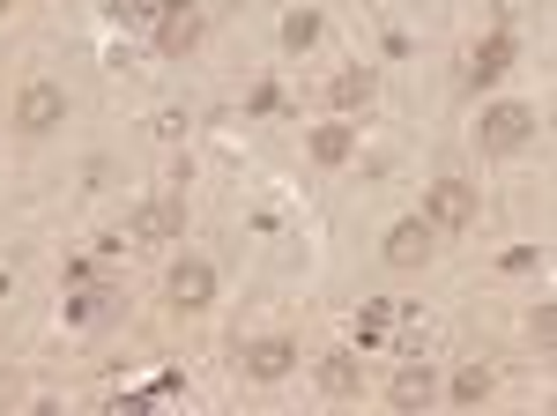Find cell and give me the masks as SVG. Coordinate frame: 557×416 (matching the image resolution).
I'll use <instances>...</instances> for the list:
<instances>
[{
  "label": "cell",
  "mask_w": 557,
  "mask_h": 416,
  "mask_svg": "<svg viewBox=\"0 0 557 416\" xmlns=\"http://www.w3.org/2000/svg\"><path fill=\"white\" fill-rule=\"evenodd\" d=\"M424 223L438 231V238H461V231L475 223V186L469 179H438V186L424 194Z\"/></svg>",
  "instance_id": "1"
},
{
  "label": "cell",
  "mask_w": 557,
  "mask_h": 416,
  "mask_svg": "<svg viewBox=\"0 0 557 416\" xmlns=\"http://www.w3.org/2000/svg\"><path fill=\"white\" fill-rule=\"evenodd\" d=\"M475 134H483L491 157H513V149L535 142V105H491V112L475 120Z\"/></svg>",
  "instance_id": "2"
},
{
  "label": "cell",
  "mask_w": 557,
  "mask_h": 416,
  "mask_svg": "<svg viewBox=\"0 0 557 416\" xmlns=\"http://www.w3.org/2000/svg\"><path fill=\"white\" fill-rule=\"evenodd\" d=\"M201 38H209V15H201L194 0H172V8L157 15V52H164V60H186Z\"/></svg>",
  "instance_id": "3"
},
{
  "label": "cell",
  "mask_w": 557,
  "mask_h": 416,
  "mask_svg": "<svg viewBox=\"0 0 557 416\" xmlns=\"http://www.w3.org/2000/svg\"><path fill=\"white\" fill-rule=\"evenodd\" d=\"M60 120H67L60 83H23V89H15V134H52Z\"/></svg>",
  "instance_id": "4"
},
{
  "label": "cell",
  "mask_w": 557,
  "mask_h": 416,
  "mask_svg": "<svg viewBox=\"0 0 557 416\" xmlns=\"http://www.w3.org/2000/svg\"><path fill=\"white\" fill-rule=\"evenodd\" d=\"M238 365H246V379L275 387V379H290V372H298V350H290L283 334H260V342H246V350H238Z\"/></svg>",
  "instance_id": "5"
},
{
  "label": "cell",
  "mask_w": 557,
  "mask_h": 416,
  "mask_svg": "<svg viewBox=\"0 0 557 416\" xmlns=\"http://www.w3.org/2000/svg\"><path fill=\"white\" fill-rule=\"evenodd\" d=\"M431 253H438V231H431L424 216H409V223L386 231V268H424Z\"/></svg>",
  "instance_id": "6"
},
{
  "label": "cell",
  "mask_w": 557,
  "mask_h": 416,
  "mask_svg": "<svg viewBox=\"0 0 557 416\" xmlns=\"http://www.w3.org/2000/svg\"><path fill=\"white\" fill-rule=\"evenodd\" d=\"M178 231H186V201H178V194L149 201V208H141V216L127 223V238H134V246H157V238H178Z\"/></svg>",
  "instance_id": "7"
},
{
  "label": "cell",
  "mask_w": 557,
  "mask_h": 416,
  "mask_svg": "<svg viewBox=\"0 0 557 416\" xmlns=\"http://www.w3.org/2000/svg\"><path fill=\"white\" fill-rule=\"evenodd\" d=\"M164 291H172V305H178V313H201V305L215 297V268H209V260H178Z\"/></svg>",
  "instance_id": "8"
},
{
  "label": "cell",
  "mask_w": 557,
  "mask_h": 416,
  "mask_svg": "<svg viewBox=\"0 0 557 416\" xmlns=\"http://www.w3.org/2000/svg\"><path fill=\"white\" fill-rule=\"evenodd\" d=\"M386 402H394V409H431V402H438V372H431V365H401V372L386 379Z\"/></svg>",
  "instance_id": "9"
},
{
  "label": "cell",
  "mask_w": 557,
  "mask_h": 416,
  "mask_svg": "<svg viewBox=\"0 0 557 416\" xmlns=\"http://www.w3.org/2000/svg\"><path fill=\"white\" fill-rule=\"evenodd\" d=\"M513 52H520L513 30H491V38H483V45L469 52V83H475V89H483V83H498V75L513 68Z\"/></svg>",
  "instance_id": "10"
},
{
  "label": "cell",
  "mask_w": 557,
  "mask_h": 416,
  "mask_svg": "<svg viewBox=\"0 0 557 416\" xmlns=\"http://www.w3.org/2000/svg\"><path fill=\"white\" fill-rule=\"evenodd\" d=\"M112 313H120V291H112V283H83V291L67 297V320H75V328H97V320H112Z\"/></svg>",
  "instance_id": "11"
},
{
  "label": "cell",
  "mask_w": 557,
  "mask_h": 416,
  "mask_svg": "<svg viewBox=\"0 0 557 416\" xmlns=\"http://www.w3.org/2000/svg\"><path fill=\"white\" fill-rule=\"evenodd\" d=\"M372 89H380L372 68H343V75L327 83V105H335V112H364V105H372Z\"/></svg>",
  "instance_id": "12"
},
{
  "label": "cell",
  "mask_w": 557,
  "mask_h": 416,
  "mask_svg": "<svg viewBox=\"0 0 557 416\" xmlns=\"http://www.w3.org/2000/svg\"><path fill=\"white\" fill-rule=\"evenodd\" d=\"M349 149H357V134H349V120L312 126V164H349Z\"/></svg>",
  "instance_id": "13"
},
{
  "label": "cell",
  "mask_w": 557,
  "mask_h": 416,
  "mask_svg": "<svg viewBox=\"0 0 557 416\" xmlns=\"http://www.w3.org/2000/svg\"><path fill=\"white\" fill-rule=\"evenodd\" d=\"M312 379H320V394H335V402H349V394L364 387V372H357L349 357H320V365H312Z\"/></svg>",
  "instance_id": "14"
},
{
  "label": "cell",
  "mask_w": 557,
  "mask_h": 416,
  "mask_svg": "<svg viewBox=\"0 0 557 416\" xmlns=\"http://www.w3.org/2000/svg\"><path fill=\"white\" fill-rule=\"evenodd\" d=\"M320 30H327V23H320L312 8H298V15H283V52H312V45H320Z\"/></svg>",
  "instance_id": "15"
},
{
  "label": "cell",
  "mask_w": 557,
  "mask_h": 416,
  "mask_svg": "<svg viewBox=\"0 0 557 416\" xmlns=\"http://www.w3.org/2000/svg\"><path fill=\"white\" fill-rule=\"evenodd\" d=\"M446 394H454V402H483V394H491V372H483V365H461V372L446 379Z\"/></svg>",
  "instance_id": "16"
},
{
  "label": "cell",
  "mask_w": 557,
  "mask_h": 416,
  "mask_svg": "<svg viewBox=\"0 0 557 416\" xmlns=\"http://www.w3.org/2000/svg\"><path fill=\"white\" fill-rule=\"evenodd\" d=\"M104 8H112V23H157L172 0H104Z\"/></svg>",
  "instance_id": "17"
},
{
  "label": "cell",
  "mask_w": 557,
  "mask_h": 416,
  "mask_svg": "<svg viewBox=\"0 0 557 416\" xmlns=\"http://www.w3.org/2000/svg\"><path fill=\"white\" fill-rule=\"evenodd\" d=\"M528 334H535V350H550V342H557V313H550V305H535V320H528Z\"/></svg>",
  "instance_id": "18"
},
{
  "label": "cell",
  "mask_w": 557,
  "mask_h": 416,
  "mask_svg": "<svg viewBox=\"0 0 557 416\" xmlns=\"http://www.w3.org/2000/svg\"><path fill=\"white\" fill-rule=\"evenodd\" d=\"M8 8H15V0H0V15H8Z\"/></svg>",
  "instance_id": "19"
}]
</instances>
